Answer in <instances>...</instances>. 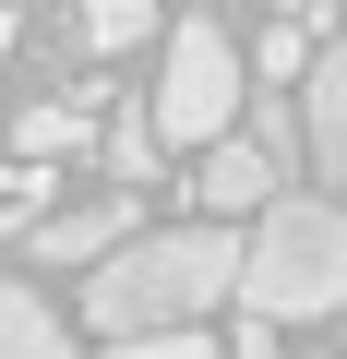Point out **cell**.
<instances>
[{"label":"cell","instance_id":"obj_1","mask_svg":"<svg viewBox=\"0 0 347 359\" xmlns=\"http://www.w3.org/2000/svg\"><path fill=\"white\" fill-rule=\"evenodd\" d=\"M240 228L228 216H192V228H144L120 240L108 264L72 276V323L84 335H156V323H204L216 299H240Z\"/></svg>","mask_w":347,"mask_h":359},{"label":"cell","instance_id":"obj_2","mask_svg":"<svg viewBox=\"0 0 347 359\" xmlns=\"http://www.w3.org/2000/svg\"><path fill=\"white\" fill-rule=\"evenodd\" d=\"M240 311H264V323H347V204L275 192L252 216V252H240Z\"/></svg>","mask_w":347,"mask_h":359},{"label":"cell","instance_id":"obj_3","mask_svg":"<svg viewBox=\"0 0 347 359\" xmlns=\"http://www.w3.org/2000/svg\"><path fill=\"white\" fill-rule=\"evenodd\" d=\"M156 132H168V156H204V144H228L240 132V108H252V72H240V36L216 25V13H180L168 25V60H156Z\"/></svg>","mask_w":347,"mask_h":359},{"label":"cell","instance_id":"obj_4","mask_svg":"<svg viewBox=\"0 0 347 359\" xmlns=\"http://www.w3.org/2000/svg\"><path fill=\"white\" fill-rule=\"evenodd\" d=\"M120 240H144V192H72V204H48L36 228H25V264H48V276H84V264H108Z\"/></svg>","mask_w":347,"mask_h":359},{"label":"cell","instance_id":"obj_5","mask_svg":"<svg viewBox=\"0 0 347 359\" xmlns=\"http://www.w3.org/2000/svg\"><path fill=\"white\" fill-rule=\"evenodd\" d=\"M275 192H287V180H275V156H264L252 132H228V144H204V156H192V204H204V216H228V228H240V216H264Z\"/></svg>","mask_w":347,"mask_h":359},{"label":"cell","instance_id":"obj_6","mask_svg":"<svg viewBox=\"0 0 347 359\" xmlns=\"http://www.w3.org/2000/svg\"><path fill=\"white\" fill-rule=\"evenodd\" d=\"M299 132H311V168L347 192V36H323V60L299 72Z\"/></svg>","mask_w":347,"mask_h":359},{"label":"cell","instance_id":"obj_7","mask_svg":"<svg viewBox=\"0 0 347 359\" xmlns=\"http://www.w3.org/2000/svg\"><path fill=\"white\" fill-rule=\"evenodd\" d=\"M0 359H84V335L48 311V287H25L13 264H0Z\"/></svg>","mask_w":347,"mask_h":359},{"label":"cell","instance_id":"obj_8","mask_svg":"<svg viewBox=\"0 0 347 359\" xmlns=\"http://www.w3.org/2000/svg\"><path fill=\"white\" fill-rule=\"evenodd\" d=\"M96 132H108V108H96V96H36V108H13V156H48V168H60V156H84Z\"/></svg>","mask_w":347,"mask_h":359},{"label":"cell","instance_id":"obj_9","mask_svg":"<svg viewBox=\"0 0 347 359\" xmlns=\"http://www.w3.org/2000/svg\"><path fill=\"white\" fill-rule=\"evenodd\" d=\"M96 168L120 180V192H144V180L168 168V132H156V108H144V96H120V108H108V132H96Z\"/></svg>","mask_w":347,"mask_h":359},{"label":"cell","instance_id":"obj_10","mask_svg":"<svg viewBox=\"0 0 347 359\" xmlns=\"http://www.w3.org/2000/svg\"><path fill=\"white\" fill-rule=\"evenodd\" d=\"M240 132L275 156V180H287V168H311V132H299V84H264V96L240 108Z\"/></svg>","mask_w":347,"mask_h":359},{"label":"cell","instance_id":"obj_11","mask_svg":"<svg viewBox=\"0 0 347 359\" xmlns=\"http://www.w3.org/2000/svg\"><path fill=\"white\" fill-rule=\"evenodd\" d=\"M72 36H84L96 60H120V48L156 36V0H72Z\"/></svg>","mask_w":347,"mask_h":359},{"label":"cell","instance_id":"obj_12","mask_svg":"<svg viewBox=\"0 0 347 359\" xmlns=\"http://www.w3.org/2000/svg\"><path fill=\"white\" fill-rule=\"evenodd\" d=\"M60 204V180H48V156H13V168H0V228H36Z\"/></svg>","mask_w":347,"mask_h":359},{"label":"cell","instance_id":"obj_13","mask_svg":"<svg viewBox=\"0 0 347 359\" xmlns=\"http://www.w3.org/2000/svg\"><path fill=\"white\" fill-rule=\"evenodd\" d=\"M108 359H228L204 323H156V335H108Z\"/></svg>","mask_w":347,"mask_h":359},{"label":"cell","instance_id":"obj_14","mask_svg":"<svg viewBox=\"0 0 347 359\" xmlns=\"http://www.w3.org/2000/svg\"><path fill=\"white\" fill-rule=\"evenodd\" d=\"M228 359H287V323H264V311H240V335H228Z\"/></svg>","mask_w":347,"mask_h":359},{"label":"cell","instance_id":"obj_15","mask_svg":"<svg viewBox=\"0 0 347 359\" xmlns=\"http://www.w3.org/2000/svg\"><path fill=\"white\" fill-rule=\"evenodd\" d=\"M13 36H25V25H13V0H0V60H13Z\"/></svg>","mask_w":347,"mask_h":359}]
</instances>
